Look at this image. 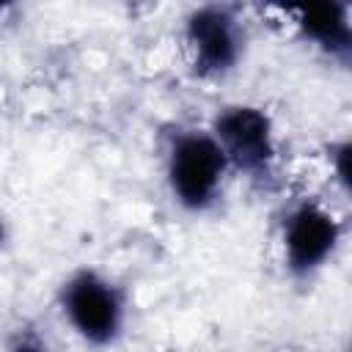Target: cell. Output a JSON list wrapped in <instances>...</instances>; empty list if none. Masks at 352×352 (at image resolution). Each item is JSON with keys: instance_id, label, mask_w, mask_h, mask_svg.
Listing matches in <instances>:
<instances>
[{"instance_id": "cell-1", "label": "cell", "mask_w": 352, "mask_h": 352, "mask_svg": "<svg viewBox=\"0 0 352 352\" xmlns=\"http://www.w3.org/2000/svg\"><path fill=\"white\" fill-rule=\"evenodd\" d=\"M231 168L209 129H179L168 140L165 182L170 198L190 214L217 206Z\"/></svg>"}, {"instance_id": "cell-2", "label": "cell", "mask_w": 352, "mask_h": 352, "mask_svg": "<svg viewBox=\"0 0 352 352\" xmlns=\"http://www.w3.org/2000/svg\"><path fill=\"white\" fill-rule=\"evenodd\" d=\"M58 305L74 336L91 346H113L124 336L126 294L94 267H80L60 283Z\"/></svg>"}, {"instance_id": "cell-3", "label": "cell", "mask_w": 352, "mask_h": 352, "mask_svg": "<svg viewBox=\"0 0 352 352\" xmlns=\"http://www.w3.org/2000/svg\"><path fill=\"white\" fill-rule=\"evenodd\" d=\"M212 138L223 148L228 168L248 176L256 184H270L275 179L278 140L272 118L256 104H226L214 113L209 124Z\"/></svg>"}, {"instance_id": "cell-4", "label": "cell", "mask_w": 352, "mask_h": 352, "mask_svg": "<svg viewBox=\"0 0 352 352\" xmlns=\"http://www.w3.org/2000/svg\"><path fill=\"white\" fill-rule=\"evenodd\" d=\"M184 41L190 50L192 74L201 80H220L245 58L248 36L234 6L204 3L184 16Z\"/></svg>"}, {"instance_id": "cell-5", "label": "cell", "mask_w": 352, "mask_h": 352, "mask_svg": "<svg viewBox=\"0 0 352 352\" xmlns=\"http://www.w3.org/2000/svg\"><path fill=\"white\" fill-rule=\"evenodd\" d=\"M344 223L316 198H300L292 204L280 223L283 264L292 278L316 275L338 250Z\"/></svg>"}, {"instance_id": "cell-6", "label": "cell", "mask_w": 352, "mask_h": 352, "mask_svg": "<svg viewBox=\"0 0 352 352\" xmlns=\"http://www.w3.org/2000/svg\"><path fill=\"white\" fill-rule=\"evenodd\" d=\"M297 33L324 52L327 58L346 63L352 55V22L346 3H314L292 8Z\"/></svg>"}, {"instance_id": "cell-7", "label": "cell", "mask_w": 352, "mask_h": 352, "mask_svg": "<svg viewBox=\"0 0 352 352\" xmlns=\"http://www.w3.org/2000/svg\"><path fill=\"white\" fill-rule=\"evenodd\" d=\"M8 352H55V349H52V344H50L41 333H36L33 327H19V330L11 336V341H8Z\"/></svg>"}, {"instance_id": "cell-8", "label": "cell", "mask_w": 352, "mask_h": 352, "mask_svg": "<svg viewBox=\"0 0 352 352\" xmlns=\"http://www.w3.org/2000/svg\"><path fill=\"white\" fill-rule=\"evenodd\" d=\"M349 151H352V146L346 138H341L338 143L330 146V165H333V173L344 190H349Z\"/></svg>"}, {"instance_id": "cell-9", "label": "cell", "mask_w": 352, "mask_h": 352, "mask_svg": "<svg viewBox=\"0 0 352 352\" xmlns=\"http://www.w3.org/2000/svg\"><path fill=\"white\" fill-rule=\"evenodd\" d=\"M3 242H6V223H3V217H0V248H3Z\"/></svg>"}, {"instance_id": "cell-10", "label": "cell", "mask_w": 352, "mask_h": 352, "mask_svg": "<svg viewBox=\"0 0 352 352\" xmlns=\"http://www.w3.org/2000/svg\"><path fill=\"white\" fill-rule=\"evenodd\" d=\"M6 11H8V3H0V19L6 16Z\"/></svg>"}]
</instances>
